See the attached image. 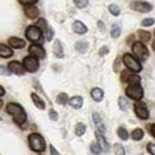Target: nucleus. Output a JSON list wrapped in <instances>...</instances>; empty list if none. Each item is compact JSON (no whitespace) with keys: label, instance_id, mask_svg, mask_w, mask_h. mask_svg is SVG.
I'll use <instances>...</instances> for the list:
<instances>
[{"label":"nucleus","instance_id":"33","mask_svg":"<svg viewBox=\"0 0 155 155\" xmlns=\"http://www.w3.org/2000/svg\"><path fill=\"white\" fill-rule=\"evenodd\" d=\"M109 11L111 12V15H114V16H119V13H120V8L115 5V4H111L110 6H109Z\"/></svg>","mask_w":155,"mask_h":155},{"label":"nucleus","instance_id":"17","mask_svg":"<svg viewBox=\"0 0 155 155\" xmlns=\"http://www.w3.org/2000/svg\"><path fill=\"white\" fill-rule=\"evenodd\" d=\"M92 117H93V122H94L96 127L98 128V130H99L101 134H104V133L106 131V128H105V125H104V123H103L101 117L99 116V114H97V112H94Z\"/></svg>","mask_w":155,"mask_h":155},{"label":"nucleus","instance_id":"10","mask_svg":"<svg viewBox=\"0 0 155 155\" xmlns=\"http://www.w3.org/2000/svg\"><path fill=\"white\" fill-rule=\"evenodd\" d=\"M29 53H30V55H32V56H35L36 58H45V50H44V48L41 45V44H32V45H30V48H29Z\"/></svg>","mask_w":155,"mask_h":155},{"label":"nucleus","instance_id":"23","mask_svg":"<svg viewBox=\"0 0 155 155\" xmlns=\"http://www.w3.org/2000/svg\"><path fill=\"white\" fill-rule=\"evenodd\" d=\"M138 38L140 41L142 42V43H147V42H149L150 38H152V35H150V32H148V31H144V30H138Z\"/></svg>","mask_w":155,"mask_h":155},{"label":"nucleus","instance_id":"15","mask_svg":"<svg viewBox=\"0 0 155 155\" xmlns=\"http://www.w3.org/2000/svg\"><path fill=\"white\" fill-rule=\"evenodd\" d=\"M73 31H74L75 34H78V35H84V34L87 32V26H86L82 21L75 20V21L73 23Z\"/></svg>","mask_w":155,"mask_h":155},{"label":"nucleus","instance_id":"43","mask_svg":"<svg viewBox=\"0 0 155 155\" xmlns=\"http://www.w3.org/2000/svg\"><path fill=\"white\" fill-rule=\"evenodd\" d=\"M107 53H109V48L107 47H101V49L99 50L100 56H105V55H107Z\"/></svg>","mask_w":155,"mask_h":155},{"label":"nucleus","instance_id":"39","mask_svg":"<svg viewBox=\"0 0 155 155\" xmlns=\"http://www.w3.org/2000/svg\"><path fill=\"white\" fill-rule=\"evenodd\" d=\"M147 150L148 153H150V155H155V143L154 142H149L147 144Z\"/></svg>","mask_w":155,"mask_h":155},{"label":"nucleus","instance_id":"29","mask_svg":"<svg viewBox=\"0 0 155 155\" xmlns=\"http://www.w3.org/2000/svg\"><path fill=\"white\" fill-rule=\"evenodd\" d=\"M42 34L44 35V38L47 39L48 42H49V41H51L53 37H54V30H53L51 28H49V26H48L45 30H43V31H42Z\"/></svg>","mask_w":155,"mask_h":155},{"label":"nucleus","instance_id":"42","mask_svg":"<svg viewBox=\"0 0 155 155\" xmlns=\"http://www.w3.org/2000/svg\"><path fill=\"white\" fill-rule=\"evenodd\" d=\"M21 5H24V6H26V5H35L38 0H18Z\"/></svg>","mask_w":155,"mask_h":155},{"label":"nucleus","instance_id":"32","mask_svg":"<svg viewBox=\"0 0 155 155\" xmlns=\"http://www.w3.org/2000/svg\"><path fill=\"white\" fill-rule=\"evenodd\" d=\"M114 152H115V155H125V150L123 146H120L119 143L114 144Z\"/></svg>","mask_w":155,"mask_h":155},{"label":"nucleus","instance_id":"40","mask_svg":"<svg viewBox=\"0 0 155 155\" xmlns=\"http://www.w3.org/2000/svg\"><path fill=\"white\" fill-rule=\"evenodd\" d=\"M10 74H11L10 69L6 68L5 66H1V64H0V75H6V77H8Z\"/></svg>","mask_w":155,"mask_h":155},{"label":"nucleus","instance_id":"24","mask_svg":"<svg viewBox=\"0 0 155 155\" xmlns=\"http://www.w3.org/2000/svg\"><path fill=\"white\" fill-rule=\"evenodd\" d=\"M120 31H122L120 25H119L118 23L114 24L112 28H111V37H112V38H118V37L120 36Z\"/></svg>","mask_w":155,"mask_h":155},{"label":"nucleus","instance_id":"6","mask_svg":"<svg viewBox=\"0 0 155 155\" xmlns=\"http://www.w3.org/2000/svg\"><path fill=\"white\" fill-rule=\"evenodd\" d=\"M23 66L25 68V71L30 72V73H35L37 72L39 68V62L38 58H36L35 56L30 55V56H26L23 60Z\"/></svg>","mask_w":155,"mask_h":155},{"label":"nucleus","instance_id":"26","mask_svg":"<svg viewBox=\"0 0 155 155\" xmlns=\"http://www.w3.org/2000/svg\"><path fill=\"white\" fill-rule=\"evenodd\" d=\"M127 82H128L129 85H140L141 78L138 77V75H136V74H131V73H130V75L127 79Z\"/></svg>","mask_w":155,"mask_h":155},{"label":"nucleus","instance_id":"47","mask_svg":"<svg viewBox=\"0 0 155 155\" xmlns=\"http://www.w3.org/2000/svg\"><path fill=\"white\" fill-rule=\"evenodd\" d=\"M50 154L51 155H60L58 154V152L56 150V148H55L54 146H50Z\"/></svg>","mask_w":155,"mask_h":155},{"label":"nucleus","instance_id":"11","mask_svg":"<svg viewBox=\"0 0 155 155\" xmlns=\"http://www.w3.org/2000/svg\"><path fill=\"white\" fill-rule=\"evenodd\" d=\"M8 69L11 73H15L16 75H24L25 74V68L24 66L19 63L18 61H11L8 63Z\"/></svg>","mask_w":155,"mask_h":155},{"label":"nucleus","instance_id":"25","mask_svg":"<svg viewBox=\"0 0 155 155\" xmlns=\"http://www.w3.org/2000/svg\"><path fill=\"white\" fill-rule=\"evenodd\" d=\"M143 136H144V133H143V130L140 129V128L135 129V130L131 133V138H133L134 141H140V140H142Z\"/></svg>","mask_w":155,"mask_h":155},{"label":"nucleus","instance_id":"4","mask_svg":"<svg viewBox=\"0 0 155 155\" xmlns=\"http://www.w3.org/2000/svg\"><path fill=\"white\" fill-rule=\"evenodd\" d=\"M133 53L140 61H146L149 58V51H148L147 47L140 42H135L133 44Z\"/></svg>","mask_w":155,"mask_h":155},{"label":"nucleus","instance_id":"48","mask_svg":"<svg viewBox=\"0 0 155 155\" xmlns=\"http://www.w3.org/2000/svg\"><path fill=\"white\" fill-rule=\"evenodd\" d=\"M4 94H5V90H4V87L0 86V97H2Z\"/></svg>","mask_w":155,"mask_h":155},{"label":"nucleus","instance_id":"21","mask_svg":"<svg viewBox=\"0 0 155 155\" xmlns=\"http://www.w3.org/2000/svg\"><path fill=\"white\" fill-rule=\"evenodd\" d=\"M31 99H32L34 104L38 107L39 110H44V109H45V103H44V100H42L36 93H31Z\"/></svg>","mask_w":155,"mask_h":155},{"label":"nucleus","instance_id":"14","mask_svg":"<svg viewBox=\"0 0 155 155\" xmlns=\"http://www.w3.org/2000/svg\"><path fill=\"white\" fill-rule=\"evenodd\" d=\"M53 51H54V55H55L58 58H63V56H64V51H63V47H62V43H61L60 39H55V41H54Z\"/></svg>","mask_w":155,"mask_h":155},{"label":"nucleus","instance_id":"46","mask_svg":"<svg viewBox=\"0 0 155 155\" xmlns=\"http://www.w3.org/2000/svg\"><path fill=\"white\" fill-rule=\"evenodd\" d=\"M97 25H98V29H99L100 31H105V24H104L101 20H98Z\"/></svg>","mask_w":155,"mask_h":155},{"label":"nucleus","instance_id":"27","mask_svg":"<svg viewBox=\"0 0 155 155\" xmlns=\"http://www.w3.org/2000/svg\"><path fill=\"white\" fill-rule=\"evenodd\" d=\"M117 135H118V137H119L120 140H123V141H127V140L129 138V133H128L127 129L123 128V127L118 128V130H117Z\"/></svg>","mask_w":155,"mask_h":155},{"label":"nucleus","instance_id":"13","mask_svg":"<svg viewBox=\"0 0 155 155\" xmlns=\"http://www.w3.org/2000/svg\"><path fill=\"white\" fill-rule=\"evenodd\" d=\"M24 11H25V15H26V17L29 19H36V18H38L39 10L35 5H26L25 8H24Z\"/></svg>","mask_w":155,"mask_h":155},{"label":"nucleus","instance_id":"3","mask_svg":"<svg viewBox=\"0 0 155 155\" xmlns=\"http://www.w3.org/2000/svg\"><path fill=\"white\" fill-rule=\"evenodd\" d=\"M122 61H123V63L125 64V67H127L128 69H130L131 72L137 73V72H141V71H142V66H141V63L138 62V60L134 58L133 55H130V54H124Z\"/></svg>","mask_w":155,"mask_h":155},{"label":"nucleus","instance_id":"7","mask_svg":"<svg viewBox=\"0 0 155 155\" xmlns=\"http://www.w3.org/2000/svg\"><path fill=\"white\" fill-rule=\"evenodd\" d=\"M125 94L130 99L134 100H141L143 97V88L140 85H130L125 90Z\"/></svg>","mask_w":155,"mask_h":155},{"label":"nucleus","instance_id":"34","mask_svg":"<svg viewBox=\"0 0 155 155\" xmlns=\"http://www.w3.org/2000/svg\"><path fill=\"white\" fill-rule=\"evenodd\" d=\"M74 4L78 8H85L88 5V0H74Z\"/></svg>","mask_w":155,"mask_h":155},{"label":"nucleus","instance_id":"8","mask_svg":"<svg viewBox=\"0 0 155 155\" xmlns=\"http://www.w3.org/2000/svg\"><path fill=\"white\" fill-rule=\"evenodd\" d=\"M134 110H135L136 116L138 117L140 119H148L150 114H149V110L147 107V105L142 101H136L135 105H134Z\"/></svg>","mask_w":155,"mask_h":155},{"label":"nucleus","instance_id":"30","mask_svg":"<svg viewBox=\"0 0 155 155\" xmlns=\"http://www.w3.org/2000/svg\"><path fill=\"white\" fill-rule=\"evenodd\" d=\"M85 133H86V125L84 123H78L75 127V135L82 136Z\"/></svg>","mask_w":155,"mask_h":155},{"label":"nucleus","instance_id":"37","mask_svg":"<svg viewBox=\"0 0 155 155\" xmlns=\"http://www.w3.org/2000/svg\"><path fill=\"white\" fill-rule=\"evenodd\" d=\"M129 75H130L129 69H124V71H122V72H120V80H122V82H127V79H128Z\"/></svg>","mask_w":155,"mask_h":155},{"label":"nucleus","instance_id":"31","mask_svg":"<svg viewBox=\"0 0 155 155\" xmlns=\"http://www.w3.org/2000/svg\"><path fill=\"white\" fill-rule=\"evenodd\" d=\"M118 105H119V109L122 111H125L128 109V106H129V103L124 97H119L118 98Z\"/></svg>","mask_w":155,"mask_h":155},{"label":"nucleus","instance_id":"49","mask_svg":"<svg viewBox=\"0 0 155 155\" xmlns=\"http://www.w3.org/2000/svg\"><path fill=\"white\" fill-rule=\"evenodd\" d=\"M1 107H2V100L0 99V109H1Z\"/></svg>","mask_w":155,"mask_h":155},{"label":"nucleus","instance_id":"18","mask_svg":"<svg viewBox=\"0 0 155 155\" xmlns=\"http://www.w3.org/2000/svg\"><path fill=\"white\" fill-rule=\"evenodd\" d=\"M13 55V51L10 47H7L6 44L0 43V58H8Z\"/></svg>","mask_w":155,"mask_h":155},{"label":"nucleus","instance_id":"45","mask_svg":"<svg viewBox=\"0 0 155 155\" xmlns=\"http://www.w3.org/2000/svg\"><path fill=\"white\" fill-rule=\"evenodd\" d=\"M147 129H148V131L150 133V135L155 137V133H154V124H149V125H147Z\"/></svg>","mask_w":155,"mask_h":155},{"label":"nucleus","instance_id":"44","mask_svg":"<svg viewBox=\"0 0 155 155\" xmlns=\"http://www.w3.org/2000/svg\"><path fill=\"white\" fill-rule=\"evenodd\" d=\"M119 63H120V58H117L116 61H115V64H114V71L115 72L119 71Z\"/></svg>","mask_w":155,"mask_h":155},{"label":"nucleus","instance_id":"19","mask_svg":"<svg viewBox=\"0 0 155 155\" xmlns=\"http://www.w3.org/2000/svg\"><path fill=\"white\" fill-rule=\"evenodd\" d=\"M68 103H69V105L73 109H81L82 107V104H84V99H82V97L75 96V97L68 99Z\"/></svg>","mask_w":155,"mask_h":155},{"label":"nucleus","instance_id":"20","mask_svg":"<svg viewBox=\"0 0 155 155\" xmlns=\"http://www.w3.org/2000/svg\"><path fill=\"white\" fill-rule=\"evenodd\" d=\"M91 97L93 98L94 101L99 103V101H101V100L104 99V92H103V90L96 87V88H93V90L91 91Z\"/></svg>","mask_w":155,"mask_h":155},{"label":"nucleus","instance_id":"28","mask_svg":"<svg viewBox=\"0 0 155 155\" xmlns=\"http://www.w3.org/2000/svg\"><path fill=\"white\" fill-rule=\"evenodd\" d=\"M56 103L58 105H66L68 103V96L67 93H60L56 97Z\"/></svg>","mask_w":155,"mask_h":155},{"label":"nucleus","instance_id":"36","mask_svg":"<svg viewBox=\"0 0 155 155\" xmlns=\"http://www.w3.org/2000/svg\"><path fill=\"white\" fill-rule=\"evenodd\" d=\"M36 26L41 29V31H43V30H45V29L48 28V23H47V20L39 19L38 21H37V25H36Z\"/></svg>","mask_w":155,"mask_h":155},{"label":"nucleus","instance_id":"41","mask_svg":"<svg viewBox=\"0 0 155 155\" xmlns=\"http://www.w3.org/2000/svg\"><path fill=\"white\" fill-rule=\"evenodd\" d=\"M91 152L93 153V154H96V155H98L101 150H100V148L98 147V144L97 143H92L91 144Z\"/></svg>","mask_w":155,"mask_h":155},{"label":"nucleus","instance_id":"22","mask_svg":"<svg viewBox=\"0 0 155 155\" xmlns=\"http://www.w3.org/2000/svg\"><path fill=\"white\" fill-rule=\"evenodd\" d=\"M88 49V43L87 42H82V41H79L75 43V50L80 54H84L86 53Z\"/></svg>","mask_w":155,"mask_h":155},{"label":"nucleus","instance_id":"1","mask_svg":"<svg viewBox=\"0 0 155 155\" xmlns=\"http://www.w3.org/2000/svg\"><path fill=\"white\" fill-rule=\"evenodd\" d=\"M6 112L12 116L16 124L23 125L26 122V112L23 109V106L17 104V103H8L6 105Z\"/></svg>","mask_w":155,"mask_h":155},{"label":"nucleus","instance_id":"35","mask_svg":"<svg viewBox=\"0 0 155 155\" xmlns=\"http://www.w3.org/2000/svg\"><path fill=\"white\" fill-rule=\"evenodd\" d=\"M141 25L144 26V28L154 25V18H146V19H143L142 20V23H141Z\"/></svg>","mask_w":155,"mask_h":155},{"label":"nucleus","instance_id":"38","mask_svg":"<svg viewBox=\"0 0 155 155\" xmlns=\"http://www.w3.org/2000/svg\"><path fill=\"white\" fill-rule=\"evenodd\" d=\"M49 118L51 119V120H54V122H56L58 119V112L54 110V109H51V110H49Z\"/></svg>","mask_w":155,"mask_h":155},{"label":"nucleus","instance_id":"2","mask_svg":"<svg viewBox=\"0 0 155 155\" xmlns=\"http://www.w3.org/2000/svg\"><path fill=\"white\" fill-rule=\"evenodd\" d=\"M28 140H29V146L34 152L42 153L45 150V141L39 134H36V133L30 134Z\"/></svg>","mask_w":155,"mask_h":155},{"label":"nucleus","instance_id":"12","mask_svg":"<svg viewBox=\"0 0 155 155\" xmlns=\"http://www.w3.org/2000/svg\"><path fill=\"white\" fill-rule=\"evenodd\" d=\"M96 138H97V142H98V147L100 148V150L101 152H109V149H110V146H109V143L106 142V140H105V137L104 135L97 130L96 131Z\"/></svg>","mask_w":155,"mask_h":155},{"label":"nucleus","instance_id":"16","mask_svg":"<svg viewBox=\"0 0 155 155\" xmlns=\"http://www.w3.org/2000/svg\"><path fill=\"white\" fill-rule=\"evenodd\" d=\"M8 44L15 49H21V48L25 47V41L18 38V37H10L8 38Z\"/></svg>","mask_w":155,"mask_h":155},{"label":"nucleus","instance_id":"5","mask_svg":"<svg viewBox=\"0 0 155 155\" xmlns=\"http://www.w3.org/2000/svg\"><path fill=\"white\" fill-rule=\"evenodd\" d=\"M130 7L134 11L141 12V13H147V12H150L153 10L152 4L147 2V1H142V0H133L130 2Z\"/></svg>","mask_w":155,"mask_h":155},{"label":"nucleus","instance_id":"9","mask_svg":"<svg viewBox=\"0 0 155 155\" xmlns=\"http://www.w3.org/2000/svg\"><path fill=\"white\" fill-rule=\"evenodd\" d=\"M25 35H26V38L31 42H38L39 39L42 38V31L36 25H30L26 29Z\"/></svg>","mask_w":155,"mask_h":155}]
</instances>
